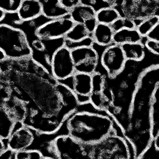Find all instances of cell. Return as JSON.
<instances>
[{
  "label": "cell",
  "mask_w": 159,
  "mask_h": 159,
  "mask_svg": "<svg viewBox=\"0 0 159 159\" xmlns=\"http://www.w3.org/2000/svg\"><path fill=\"white\" fill-rule=\"evenodd\" d=\"M95 44L92 37H89L80 42H72L64 39V46L70 50L83 47H93Z\"/></svg>",
  "instance_id": "cell-30"
},
{
  "label": "cell",
  "mask_w": 159,
  "mask_h": 159,
  "mask_svg": "<svg viewBox=\"0 0 159 159\" xmlns=\"http://www.w3.org/2000/svg\"><path fill=\"white\" fill-rule=\"evenodd\" d=\"M4 107L16 124L21 125L25 118L27 112L25 102L23 99L13 97L7 102Z\"/></svg>",
  "instance_id": "cell-16"
},
{
  "label": "cell",
  "mask_w": 159,
  "mask_h": 159,
  "mask_svg": "<svg viewBox=\"0 0 159 159\" xmlns=\"http://www.w3.org/2000/svg\"><path fill=\"white\" fill-rule=\"evenodd\" d=\"M42 15L48 19L54 20L65 17L70 11L62 7L59 0H40Z\"/></svg>",
  "instance_id": "cell-15"
},
{
  "label": "cell",
  "mask_w": 159,
  "mask_h": 159,
  "mask_svg": "<svg viewBox=\"0 0 159 159\" xmlns=\"http://www.w3.org/2000/svg\"><path fill=\"white\" fill-rule=\"evenodd\" d=\"M71 78V89L76 95L90 97L92 89V75L75 72Z\"/></svg>",
  "instance_id": "cell-14"
},
{
  "label": "cell",
  "mask_w": 159,
  "mask_h": 159,
  "mask_svg": "<svg viewBox=\"0 0 159 159\" xmlns=\"http://www.w3.org/2000/svg\"><path fill=\"white\" fill-rule=\"evenodd\" d=\"M96 14L91 7L80 4L70 11V16L75 23L83 25L88 32L92 34L98 24Z\"/></svg>",
  "instance_id": "cell-12"
},
{
  "label": "cell",
  "mask_w": 159,
  "mask_h": 159,
  "mask_svg": "<svg viewBox=\"0 0 159 159\" xmlns=\"http://www.w3.org/2000/svg\"><path fill=\"white\" fill-rule=\"evenodd\" d=\"M22 0L0 1V9L6 13H16Z\"/></svg>",
  "instance_id": "cell-29"
},
{
  "label": "cell",
  "mask_w": 159,
  "mask_h": 159,
  "mask_svg": "<svg viewBox=\"0 0 159 159\" xmlns=\"http://www.w3.org/2000/svg\"><path fill=\"white\" fill-rule=\"evenodd\" d=\"M159 85V64L141 71L131 103L129 127L125 137L132 145L138 159L153 141L151 108L154 91Z\"/></svg>",
  "instance_id": "cell-1"
},
{
  "label": "cell",
  "mask_w": 159,
  "mask_h": 159,
  "mask_svg": "<svg viewBox=\"0 0 159 159\" xmlns=\"http://www.w3.org/2000/svg\"><path fill=\"white\" fill-rule=\"evenodd\" d=\"M136 26L135 21L124 16L120 17L110 25L114 33L123 29H136Z\"/></svg>",
  "instance_id": "cell-26"
},
{
  "label": "cell",
  "mask_w": 159,
  "mask_h": 159,
  "mask_svg": "<svg viewBox=\"0 0 159 159\" xmlns=\"http://www.w3.org/2000/svg\"><path fill=\"white\" fill-rule=\"evenodd\" d=\"M142 39L136 29H123L114 33L113 43L121 46L129 43H142Z\"/></svg>",
  "instance_id": "cell-18"
},
{
  "label": "cell",
  "mask_w": 159,
  "mask_h": 159,
  "mask_svg": "<svg viewBox=\"0 0 159 159\" xmlns=\"http://www.w3.org/2000/svg\"><path fill=\"white\" fill-rule=\"evenodd\" d=\"M80 159H135L134 148L122 132L111 135L101 142L84 144Z\"/></svg>",
  "instance_id": "cell-4"
},
{
  "label": "cell",
  "mask_w": 159,
  "mask_h": 159,
  "mask_svg": "<svg viewBox=\"0 0 159 159\" xmlns=\"http://www.w3.org/2000/svg\"><path fill=\"white\" fill-rule=\"evenodd\" d=\"M31 130L23 125L15 129L7 140V148L14 153L27 149L34 140Z\"/></svg>",
  "instance_id": "cell-11"
},
{
  "label": "cell",
  "mask_w": 159,
  "mask_h": 159,
  "mask_svg": "<svg viewBox=\"0 0 159 159\" xmlns=\"http://www.w3.org/2000/svg\"><path fill=\"white\" fill-rule=\"evenodd\" d=\"M159 24L156 26L148 35L147 37V39L154 40L159 42Z\"/></svg>",
  "instance_id": "cell-34"
},
{
  "label": "cell",
  "mask_w": 159,
  "mask_h": 159,
  "mask_svg": "<svg viewBox=\"0 0 159 159\" xmlns=\"http://www.w3.org/2000/svg\"><path fill=\"white\" fill-rule=\"evenodd\" d=\"M6 15V13L5 12L0 9V22H1L4 19Z\"/></svg>",
  "instance_id": "cell-37"
},
{
  "label": "cell",
  "mask_w": 159,
  "mask_h": 159,
  "mask_svg": "<svg viewBox=\"0 0 159 159\" xmlns=\"http://www.w3.org/2000/svg\"><path fill=\"white\" fill-rule=\"evenodd\" d=\"M121 17L118 11L115 7L103 9L96 12V18L98 24L110 25Z\"/></svg>",
  "instance_id": "cell-22"
},
{
  "label": "cell",
  "mask_w": 159,
  "mask_h": 159,
  "mask_svg": "<svg viewBox=\"0 0 159 159\" xmlns=\"http://www.w3.org/2000/svg\"><path fill=\"white\" fill-rule=\"evenodd\" d=\"M43 153L37 150L25 149L14 153V159H42Z\"/></svg>",
  "instance_id": "cell-28"
},
{
  "label": "cell",
  "mask_w": 159,
  "mask_h": 159,
  "mask_svg": "<svg viewBox=\"0 0 159 159\" xmlns=\"http://www.w3.org/2000/svg\"><path fill=\"white\" fill-rule=\"evenodd\" d=\"M101 61L108 77L113 79L124 70L127 60L121 46L113 44L104 50Z\"/></svg>",
  "instance_id": "cell-9"
},
{
  "label": "cell",
  "mask_w": 159,
  "mask_h": 159,
  "mask_svg": "<svg viewBox=\"0 0 159 159\" xmlns=\"http://www.w3.org/2000/svg\"><path fill=\"white\" fill-rule=\"evenodd\" d=\"M26 59L14 60L12 81L29 96L44 114L64 124L73 113L63 106L56 86L26 70Z\"/></svg>",
  "instance_id": "cell-2"
},
{
  "label": "cell",
  "mask_w": 159,
  "mask_h": 159,
  "mask_svg": "<svg viewBox=\"0 0 159 159\" xmlns=\"http://www.w3.org/2000/svg\"><path fill=\"white\" fill-rule=\"evenodd\" d=\"M114 32L110 25L98 24L92 33V38L94 43L102 47H108L113 43Z\"/></svg>",
  "instance_id": "cell-17"
},
{
  "label": "cell",
  "mask_w": 159,
  "mask_h": 159,
  "mask_svg": "<svg viewBox=\"0 0 159 159\" xmlns=\"http://www.w3.org/2000/svg\"><path fill=\"white\" fill-rule=\"evenodd\" d=\"M32 51L35 50L37 53L45 54L47 51L46 41L41 40L39 38L34 39L30 45Z\"/></svg>",
  "instance_id": "cell-31"
},
{
  "label": "cell",
  "mask_w": 159,
  "mask_h": 159,
  "mask_svg": "<svg viewBox=\"0 0 159 159\" xmlns=\"http://www.w3.org/2000/svg\"><path fill=\"white\" fill-rule=\"evenodd\" d=\"M120 46L127 61H141L145 57V46L142 43H129Z\"/></svg>",
  "instance_id": "cell-20"
},
{
  "label": "cell",
  "mask_w": 159,
  "mask_h": 159,
  "mask_svg": "<svg viewBox=\"0 0 159 159\" xmlns=\"http://www.w3.org/2000/svg\"><path fill=\"white\" fill-rule=\"evenodd\" d=\"M42 159H56L49 157H44Z\"/></svg>",
  "instance_id": "cell-39"
},
{
  "label": "cell",
  "mask_w": 159,
  "mask_h": 159,
  "mask_svg": "<svg viewBox=\"0 0 159 159\" xmlns=\"http://www.w3.org/2000/svg\"><path fill=\"white\" fill-rule=\"evenodd\" d=\"M75 72L92 75L96 71L99 55L93 47H83L71 51Z\"/></svg>",
  "instance_id": "cell-10"
},
{
  "label": "cell",
  "mask_w": 159,
  "mask_h": 159,
  "mask_svg": "<svg viewBox=\"0 0 159 159\" xmlns=\"http://www.w3.org/2000/svg\"><path fill=\"white\" fill-rule=\"evenodd\" d=\"M5 58H6L5 57L4 55L2 52L0 51V60H2L4 59Z\"/></svg>",
  "instance_id": "cell-38"
},
{
  "label": "cell",
  "mask_w": 159,
  "mask_h": 159,
  "mask_svg": "<svg viewBox=\"0 0 159 159\" xmlns=\"http://www.w3.org/2000/svg\"><path fill=\"white\" fill-rule=\"evenodd\" d=\"M159 24V16L155 15L142 20L137 25L136 30L142 37H146L152 30Z\"/></svg>",
  "instance_id": "cell-24"
},
{
  "label": "cell",
  "mask_w": 159,
  "mask_h": 159,
  "mask_svg": "<svg viewBox=\"0 0 159 159\" xmlns=\"http://www.w3.org/2000/svg\"><path fill=\"white\" fill-rule=\"evenodd\" d=\"M16 123L4 107H0V138L8 139L15 129Z\"/></svg>",
  "instance_id": "cell-19"
},
{
  "label": "cell",
  "mask_w": 159,
  "mask_h": 159,
  "mask_svg": "<svg viewBox=\"0 0 159 159\" xmlns=\"http://www.w3.org/2000/svg\"><path fill=\"white\" fill-rule=\"evenodd\" d=\"M51 70L52 75L58 81L72 77L75 71L71 51L64 46L56 50L51 59Z\"/></svg>",
  "instance_id": "cell-7"
},
{
  "label": "cell",
  "mask_w": 159,
  "mask_h": 159,
  "mask_svg": "<svg viewBox=\"0 0 159 159\" xmlns=\"http://www.w3.org/2000/svg\"><path fill=\"white\" fill-rule=\"evenodd\" d=\"M14 153L7 148L6 150L0 154V159H12L14 158Z\"/></svg>",
  "instance_id": "cell-35"
},
{
  "label": "cell",
  "mask_w": 159,
  "mask_h": 159,
  "mask_svg": "<svg viewBox=\"0 0 159 159\" xmlns=\"http://www.w3.org/2000/svg\"><path fill=\"white\" fill-rule=\"evenodd\" d=\"M146 48L154 54L159 55V42L147 39L145 42Z\"/></svg>",
  "instance_id": "cell-32"
},
{
  "label": "cell",
  "mask_w": 159,
  "mask_h": 159,
  "mask_svg": "<svg viewBox=\"0 0 159 159\" xmlns=\"http://www.w3.org/2000/svg\"><path fill=\"white\" fill-rule=\"evenodd\" d=\"M16 14L21 22H28L37 19L42 15L40 0H22Z\"/></svg>",
  "instance_id": "cell-13"
},
{
  "label": "cell",
  "mask_w": 159,
  "mask_h": 159,
  "mask_svg": "<svg viewBox=\"0 0 159 159\" xmlns=\"http://www.w3.org/2000/svg\"><path fill=\"white\" fill-rule=\"evenodd\" d=\"M0 51L6 58L20 60L32 57L33 51L24 31L0 24Z\"/></svg>",
  "instance_id": "cell-5"
},
{
  "label": "cell",
  "mask_w": 159,
  "mask_h": 159,
  "mask_svg": "<svg viewBox=\"0 0 159 159\" xmlns=\"http://www.w3.org/2000/svg\"><path fill=\"white\" fill-rule=\"evenodd\" d=\"M118 5L120 7L124 17L135 21L158 16L159 0H123Z\"/></svg>",
  "instance_id": "cell-6"
},
{
  "label": "cell",
  "mask_w": 159,
  "mask_h": 159,
  "mask_svg": "<svg viewBox=\"0 0 159 159\" xmlns=\"http://www.w3.org/2000/svg\"><path fill=\"white\" fill-rule=\"evenodd\" d=\"M85 108L78 107L66 122L68 135L84 144H96L117 132L120 128L113 119L103 111L95 109L90 103Z\"/></svg>",
  "instance_id": "cell-3"
},
{
  "label": "cell",
  "mask_w": 159,
  "mask_h": 159,
  "mask_svg": "<svg viewBox=\"0 0 159 159\" xmlns=\"http://www.w3.org/2000/svg\"><path fill=\"white\" fill-rule=\"evenodd\" d=\"M62 7L69 11L80 4V0H59Z\"/></svg>",
  "instance_id": "cell-33"
},
{
  "label": "cell",
  "mask_w": 159,
  "mask_h": 159,
  "mask_svg": "<svg viewBox=\"0 0 159 159\" xmlns=\"http://www.w3.org/2000/svg\"><path fill=\"white\" fill-rule=\"evenodd\" d=\"M151 118L152 137L154 140L159 136V85L153 94Z\"/></svg>",
  "instance_id": "cell-21"
},
{
  "label": "cell",
  "mask_w": 159,
  "mask_h": 159,
  "mask_svg": "<svg viewBox=\"0 0 159 159\" xmlns=\"http://www.w3.org/2000/svg\"><path fill=\"white\" fill-rule=\"evenodd\" d=\"M75 24L69 14L62 18L47 21L37 28L35 35L39 39L45 41L64 38Z\"/></svg>",
  "instance_id": "cell-8"
},
{
  "label": "cell",
  "mask_w": 159,
  "mask_h": 159,
  "mask_svg": "<svg viewBox=\"0 0 159 159\" xmlns=\"http://www.w3.org/2000/svg\"><path fill=\"white\" fill-rule=\"evenodd\" d=\"M7 148V140H4L0 138V154L3 152Z\"/></svg>",
  "instance_id": "cell-36"
},
{
  "label": "cell",
  "mask_w": 159,
  "mask_h": 159,
  "mask_svg": "<svg viewBox=\"0 0 159 159\" xmlns=\"http://www.w3.org/2000/svg\"><path fill=\"white\" fill-rule=\"evenodd\" d=\"M92 37V34L88 32L83 25L75 23L72 29L66 35L64 39L70 42H78Z\"/></svg>",
  "instance_id": "cell-23"
},
{
  "label": "cell",
  "mask_w": 159,
  "mask_h": 159,
  "mask_svg": "<svg viewBox=\"0 0 159 159\" xmlns=\"http://www.w3.org/2000/svg\"><path fill=\"white\" fill-rule=\"evenodd\" d=\"M138 159H159V137L153 140L149 147Z\"/></svg>",
  "instance_id": "cell-27"
},
{
  "label": "cell",
  "mask_w": 159,
  "mask_h": 159,
  "mask_svg": "<svg viewBox=\"0 0 159 159\" xmlns=\"http://www.w3.org/2000/svg\"><path fill=\"white\" fill-rule=\"evenodd\" d=\"M80 4L91 7L96 12L103 9L115 7L117 6L116 0H80Z\"/></svg>",
  "instance_id": "cell-25"
}]
</instances>
